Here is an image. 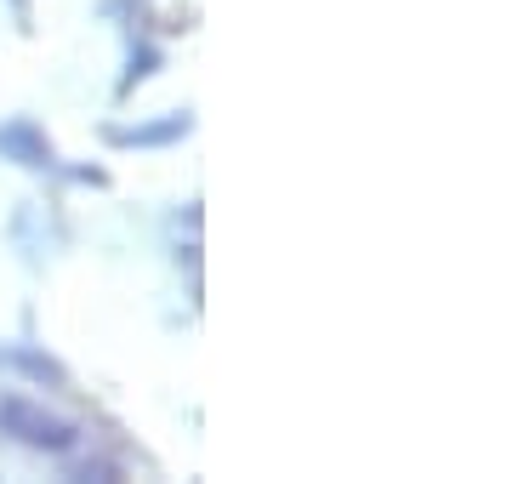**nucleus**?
I'll return each instance as SVG.
<instances>
[{"label": "nucleus", "mask_w": 512, "mask_h": 484, "mask_svg": "<svg viewBox=\"0 0 512 484\" xmlns=\"http://www.w3.org/2000/svg\"><path fill=\"white\" fill-rule=\"evenodd\" d=\"M0 428L18 433L23 445H35V450H69L74 445L69 422H63V416H52V410L29 405V399H6V405H0Z\"/></svg>", "instance_id": "f257e3e1"}]
</instances>
